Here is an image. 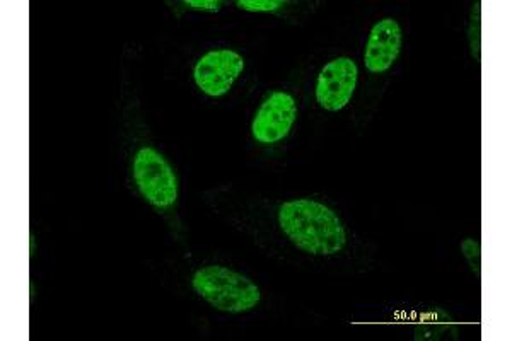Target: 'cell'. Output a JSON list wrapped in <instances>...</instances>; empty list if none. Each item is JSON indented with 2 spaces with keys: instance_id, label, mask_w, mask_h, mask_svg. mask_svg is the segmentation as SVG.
<instances>
[{
  "instance_id": "cell-1",
  "label": "cell",
  "mask_w": 512,
  "mask_h": 341,
  "mask_svg": "<svg viewBox=\"0 0 512 341\" xmlns=\"http://www.w3.org/2000/svg\"><path fill=\"white\" fill-rule=\"evenodd\" d=\"M279 224L286 236L311 255L330 256L342 251L347 241L335 212L315 200H294L280 207Z\"/></svg>"
},
{
  "instance_id": "cell-2",
  "label": "cell",
  "mask_w": 512,
  "mask_h": 341,
  "mask_svg": "<svg viewBox=\"0 0 512 341\" xmlns=\"http://www.w3.org/2000/svg\"><path fill=\"white\" fill-rule=\"evenodd\" d=\"M193 289L202 299L224 313H245L258 306L260 290L250 278L224 266H205L193 277Z\"/></svg>"
},
{
  "instance_id": "cell-3",
  "label": "cell",
  "mask_w": 512,
  "mask_h": 341,
  "mask_svg": "<svg viewBox=\"0 0 512 341\" xmlns=\"http://www.w3.org/2000/svg\"><path fill=\"white\" fill-rule=\"evenodd\" d=\"M135 183L142 197L158 209H169L178 198V181L169 162L156 149L144 147L135 154Z\"/></svg>"
},
{
  "instance_id": "cell-4",
  "label": "cell",
  "mask_w": 512,
  "mask_h": 341,
  "mask_svg": "<svg viewBox=\"0 0 512 341\" xmlns=\"http://www.w3.org/2000/svg\"><path fill=\"white\" fill-rule=\"evenodd\" d=\"M245 69V60L233 50H214L198 60L193 77L207 96L219 98L233 87Z\"/></svg>"
},
{
  "instance_id": "cell-5",
  "label": "cell",
  "mask_w": 512,
  "mask_h": 341,
  "mask_svg": "<svg viewBox=\"0 0 512 341\" xmlns=\"http://www.w3.org/2000/svg\"><path fill=\"white\" fill-rule=\"evenodd\" d=\"M297 106L291 94L275 91L256 111L251 132L260 144H275L284 139L296 122Z\"/></svg>"
},
{
  "instance_id": "cell-6",
  "label": "cell",
  "mask_w": 512,
  "mask_h": 341,
  "mask_svg": "<svg viewBox=\"0 0 512 341\" xmlns=\"http://www.w3.org/2000/svg\"><path fill=\"white\" fill-rule=\"evenodd\" d=\"M359 70L354 60L337 58L326 64L321 70L316 84V99L325 110L338 111L349 105L355 86H357Z\"/></svg>"
},
{
  "instance_id": "cell-7",
  "label": "cell",
  "mask_w": 512,
  "mask_h": 341,
  "mask_svg": "<svg viewBox=\"0 0 512 341\" xmlns=\"http://www.w3.org/2000/svg\"><path fill=\"white\" fill-rule=\"evenodd\" d=\"M402 50V29L395 19H383L374 26L367 40L364 64L367 70L381 74L390 69Z\"/></svg>"
},
{
  "instance_id": "cell-8",
  "label": "cell",
  "mask_w": 512,
  "mask_h": 341,
  "mask_svg": "<svg viewBox=\"0 0 512 341\" xmlns=\"http://www.w3.org/2000/svg\"><path fill=\"white\" fill-rule=\"evenodd\" d=\"M461 251L472 266L473 273L477 275V278H480V275H482V248H480V243H477L475 239H465L461 243Z\"/></svg>"
},
{
  "instance_id": "cell-9",
  "label": "cell",
  "mask_w": 512,
  "mask_h": 341,
  "mask_svg": "<svg viewBox=\"0 0 512 341\" xmlns=\"http://www.w3.org/2000/svg\"><path fill=\"white\" fill-rule=\"evenodd\" d=\"M238 7L243 11L270 12L282 7V2L280 0H239Z\"/></svg>"
},
{
  "instance_id": "cell-10",
  "label": "cell",
  "mask_w": 512,
  "mask_h": 341,
  "mask_svg": "<svg viewBox=\"0 0 512 341\" xmlns=\"http://www.w3.org/2000/svg\"><path fill=\"white\" fill-rule=\"evenodd\" d=\"M480 28H482V23H480V4H477V6L473 7V18H472V24H470V41H472V50L473 55H475V58L477 60H480V41H482V38H480Z\"/></svg>"
},
{
  "instance_id": "cell-11",
  "label": "cell",
  "mask_w": 512,
  "mask_h": 341,
  "mask_svg": "<svg viewBox=\"0 0 512 341\" xmlns=\"http://www.w3.org/2000/svg\"><path fill=\"white\" fill-rule=\"evenodd\" d=\"M187 6L197 9V11L217 12L221 9V2H216V0H187Z\"/></svg>"
}]
</instances>
